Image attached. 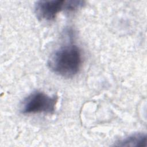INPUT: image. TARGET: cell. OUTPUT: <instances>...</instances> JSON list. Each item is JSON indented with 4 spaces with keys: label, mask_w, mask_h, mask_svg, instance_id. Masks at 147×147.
I'll use <instances>...</instances> for the list:
<instances>
[{
    "label": "cell",
    "mask_w": 147,
    "mask_h": 147,
    "mask_svg": "<svg viewBox=\"0 0 147 147\" xmlns=\"http://www.w3.org/2000/svg\"><path fill=\"white\" fill-rule=\"evenodd\" d=\"M82 64V53L76 45L69 44L60 47L51 56L48 65L55 74L72 78L79 71Z\"/></svg>",
    "instance_id": "obj_1"
},
{
    "label": "cell",
    "mask_w": 147,
    "mask_h": 147,
    "mask_svg": "<svg viewBox=\"0 0 147 147\" xmlns=\"http://www.w3.org/2000/svg\"><path fill=\"white\" fill-rule=\"evenodd\" d=\"M85 2L82 1H65V10L68 11H76L84 5Z\"/></svg>",
    "instance_id": "obj_5"
},
{
    "label": "cell",
    "mask_w": 147,
    "mask_h": 147,
    "mask_svg": "<svg viewBox=\"0 0 147 147\" xmlns=\"http://www.w3.org/2000/svg\"><path fill=\"white\" fill-rule=\"evenodd\" d=\"M65 4L64 0L38 1L34 5L35 14L40 20L52 21L58 13L65 10Z\"/></svg>",
    "instance_id": "obj_3"
},
{
    "label": "cell",
    "mask_w": 147,
    "mask_h": 147,
    "mask_svg": "<svg viewBox=\"0 0 147 147\" xmlns=\"http://www.w3.org/2000/svg\"><path fill=\"white\" fill-rule=\"evenodd\" d=\"M146 134L139 133L117 141L114 145L118 146H146Z\"/></svg>",
    "instance_id": "obj_4"
},
{
    "label": "cell",
    "mask_w": 147,
    "mask_h": 147,
    "mask_svg": "<svg viewBox=\"0 0 147 147\" xmlns=\"http://www.w3.org/2000/svg\"><path fill=\"white\" fill-rule=\"evenodd\" d=\"M57 102L56 96H51L43 92L36 91L24 99L21 104V112L24 114H53Z\"/></svg>",
    "instance_id": "obj_2"
}]
</instances>
